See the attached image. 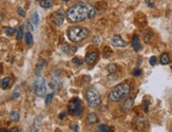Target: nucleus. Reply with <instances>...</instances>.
<instances>
[{
    "mask_svg": "<svg viewBox=\"0 0 172 132\" xmlns=\"http://www.w3.org/2000/svg\"><path fill=\"white\" fill-rule=\"evenodd\" d=\"M96 15V9L87 2H78L72 6L67 12V18L71 23L80 22L87 19H92Z\"/></svg>",
    "mask_w": 172,
    "mask_h": 132,
    "instance_id": "nucleus-1",
    "label": "nucleus"
},
{
    "mask_svg": "<svg viewBox=\"0 0 172 132\" xmlns=\"http://www.w3.org/2000/svg\"><path fill=\"white\" fill-rule=\"evenodd\" d=\"M131 88L127 82H122L118 84L111 92L109 93V100L112 103H117L124 99L130 94Z\"/></svg>",
    "mask_w": 172,
    "mask_h": 132,
    "instance_id": "nucleus-2",
    "label": "nucleus"
},
{
    "mask_svg": "<svg viewBox=\"0 0 172 132\" xmlns=\"http://www.w3.org/2000/svg\"><path fill=\"white\" fill-rule=\"evenodd\" d=\"M89 34V30L84 27H71L67 31L68 38L72 42H81L88 38Z\"/></svg>",
    "mask_w": 172,
    "mask_h": 132,
    "instance_id": "nucleus-3",
    "label": "nucleus"
},
{
    "mask_svg": "<svg viewBox=\"0 0 172 132\" xmlns=\"http://www.w3.org/2000/svg\"><path fill=\"white\" fill-rule=\"evenodd\" d=\"M86 99L88 105L91 108H96L101 105V97L99 95L98 91L95 88H90L86 93Z\"/></svg>",
    "mask_w": 172,
    "mask_h": 132,
    "instance_id": "nucleus-4",
    "label": "nucleus"
},
{
    "mask_svg": "<svg viewBox=\"0 0 172 132\" xmlns=\"http://www.w3.org/2000/svg\"><path fill=\"white\" fill-rule=\"evenodd\" d=\"M68 110L71 115L78 116L83 113V105H81V100L79 98L75 97L72 99L68 103Z\"/></svg>",
    "mask_w": 172,
    "mask_h": 132,
    "instance_id": "nucleus-5",
    "label": "nucleus"
},
{
    "mask_svg": "<svg viewBox=\"0 0 172 132\" xmlns=\"http://www.w3.org/2000/svg\"><path fill=\"white\" fill-rule=\"evenodd\" d=\"M34 92L37 96L43 97L47 94V86H45V81L42 77H37L34 81Z\"/></svg>",
    "mask_w": 172,
    "mask_h": 132,
    "instance_id": "nucleus-6",
    "label": "nucleus"
},
{
    "mask_svg": "<svg viewBox=\"0 0 172 132\" xmlns=\"http://www.w3.org/2000/svg\"><path fill=\"white\" fill-rule=\"evenodd\" d=\"M52 20L56 25H61L65 21V12L62 10H58V11L54 12L52 14Z\"/></svg>",
    "mask_w": 172,
    "mask_h": 132,
    "instance_id": "nucleus-7",
    "label": "nucleus"
},
{
    "mask_svg": "<svg viewBox=\"0 0 172 132\" xmlns=\"http://www.w3.org/2000/svg\"><path fill=\"white\" fill-rule=\"evenodd\" d=\"M111 43H112V46H116V48H125V46H127V42L118 35L113 36L111 38Z\"/></svg>",
    "mask_w": 172,
    "mask_h": 132,
    "instance_id": "nucleus-8",
    "label": "nucleus"
},
{
    "mask_svg": "<svg viewBox=\"0 0 172 132\" xmlns=\"http://www.w3.org/2000/svg\"><path fill=\"white\" fill-rule=\"evenodd\" d=\"M98 56L99 55H98V53H97V52H90V53L87 54L86 58H84V61H86V63L88 64L89 66H92V64H94L97 61Z\"/></svg>",
    "mask_w": 172,
    "mask_h": 132,
    "instance_id": "nucleus-9",
    "label": "nucleus"
},
{
    "mask_svg": "<svg viewBox=\"0 0 172 132\" xmlns=\"http://www.w3.org/2000/svg\"><path fill=\"white\" fill-rule=\"evenodd\" d=\"M132 48L134 49V51H140V49H142L140 37H138L137 35L133 36V38H132Z\"/></svg>",
    "mask_w": 172,
    "mask_h": 132,
    "instance_id": "nucleus-10",
    "label": "nucleus"
},
{
    "mask_svg": "<svg viewBox=\"0 0 172 132\" xmlns=\"http://www.w3.org/2000/svg\"><path fill=\"white\" fill-rule=\"evenodd\" d=\"M61 50L63 51V53L68 54V55H71V54L75 53L76 52V48L74 46V48H72L69 45H62L61 46Z\"/></svg>",
    "mask_w": 172,
    "mask_h": 132,
    "instance_id": "nucleus-11",
    "label": "nucleus"
},
{
    "mask_svg": "<svg viewBox=\"0 0 172 132\" xmlns=\"http://www.w3.org/2000/svg\"><path fill=\"white\" fill-rule=\"evenodd\" d=\"M87 121L90 125H93V124H96L98 121V116H97L95 113H90V114L87 116Z\"/></svg>",
    "mask_w": 172,
    "mask_h": 132,
    "instance_id": "nucleus-12",
    "label": "nucleus"
},
{
    "mask_svg": "<svg viewBox=\"0 0 172 132\" xmlns=\"http://www.w3.org/2000/svg\"><path fill=\"white\" fill-rule=\"evenodd\" d=\"M132 106H133V99H132V98H128V99L126 100V102H124V103H123L122 109L124 111H128V110H130L131 108H132Z\"/></svg>",
    "mask_w": 172,
    "mask_h": 132,
    "instance_id": "nucleus-13",
    "label": "nucleus"
},
{
    "mask_svg": "<svg viewBox=\"0 0 172 132\" xmlns=\"http://www.w3.org/2000/svg\"><path fill=\"white\" fill-rule=\"evenodd\" d=\"M53 6V0H41L40 1V7L43 9H49Z\"/></svg>",
    "mask_w": 172,
    "mask_h": 132,
    "instance_id": "nucleus-14",
    "label": "nucleus"
},
{
    "mask_svg": "<svg viewBox=\"0 0 172 132\" xmlns=\"http://www.w3.org/2000/svg\"><path fill=\"white\" fill-rule=\"evenodd\" d=\"M170 63V57L167 53H163L161 55V64H168Z\"/></svg>",
    "mask_w": 172,
    "mask_h": 132,
    "instance_id": "nucleus-15",
    "label": "nucleus"
},
{
    "mask_svg": "<svg viewBox=\"0 0 172 132\" xmlns=\"http://www.w3.org/2000/svg\"><path fill=\"white\" fill-rule=\"evenodd\" d=\"M97 130L98 132H113L112 129L107 125H99L97 127Z\"/></svg>",
    "mask_w": 172,
    "mask_h": 132,
    "instance_id": "nucleus-16",
    "label": "nucleus"
},
{
    "mask_svg": "<svg viewBox=\"0 0 172 132\" xmlns=\"http://www.w3.org/2000/svg\"><path fill=\"white\" fill-rule=\"evenodd\" d=\"M10 84H11V77H4L1 81V88L2 89H6L10 86Z\"/></svg>",
    "mask_w": 172,
    "mask_h": 132,
    "instance_id": "nucleus-17",
    "label": "nucleus"
},
{
    "mask_svg": "<svg viewBox=\"0 0 172 132\" xmlns=\"http://www.w3.org/2000/svg\"><path fill=\"white\" fill-rule=\"evenodd\" d=\"M24 38H25V42H27V45H29V46L33 45V36H32V34H31V32L25 33Z\"/></svg>",
    "mask_w": 172,
    "mask_h": 132,
    "instance_id": "nucleus-18",
    "label": "nucleus"
},
{
    "mask_svg": "<svg viewBox=\"0 0 172 132\" xmlns=\"http://www.w3.org/2000/svg\"><path fill=\"white\" fill-rule=\"evenodd\" d=\"M9 118H10V121H19V118H20V115H19V113L15 111V112H12L11 114H10Z\"/></svg>",
    "mask_w": 172,
    "mask_h": 132,
    "instance_id": "nucleus-19",
    "label": "nucleus"
},
{
    "mask_svg": "<svg viewBox=\"0 0 172 132\" xmlns=\"http://www.w3.org/2000/svg\"><path fill=\"white\" fill-rule=\"evenodd\" d=\"M4 31V33L7 35V36H12V35H14V34H16V30L15 29H13V28H9V27H6L3 29Z\"/></svg>",
    "mask_w": 172,
    "mask_h": 132,
    "instance_id": "nucleus-20",
    "label": "nucleus"
},
{
    "mask_svg": "<svg viewBox=\"0 0 172 132\" xmlns=\"http://www.w3.org/2000/svg\"><path fill=\"white\" fill-rule=\"evenodd\" d=\"M32 22L34 23V25H38V23H39V16H38V13H37V12H34V13H33Z\"/></svg>",
    "mask_w": 172,
    "mask_h": 132,
    "instance_id": "nucleus-21",
    "label": "nucleus"
},
{
    "mask_svg": "<svg viewBox=\"0 0 172 132\" xmlns=\"http://www.w3.org/2000/svg\"><path fill=\"white\" fill-rule=\"evenodd\" d=\"M24 36V25H20L19 30L17 31V34H16V39L20 40Z\"/></svg>",
    "mask_w": 172,
    "mask_h": 132,
    "instance_id": "nucleus-22",
    "label": "nucleus"
},
{
    "mask_svg": "<svg viewBox=\"0 0 172 132\" xmlns=\"http://www.w3.org/2000/svg\"><path fill=\"white\" fill-rule=\"evenodd\" d=\"M108 71L110 72V73H115V72L117 71V66L116 64H109L108 66Z\"/></svg>",
    "mask_w": 172,
    "mask_h": 132,
    "instance_id": "nucleus-23",
    "label": "nucleus"
},
{
    "mask_svg": "<svg viewBox=\"0 0 172 132\" xmlns=\"http://www.w3.org/2000/svg\"><path fill=\"white\" fill-rule=\"evenodd\" d=\"M72 61H73V64H77V66H81V64H84V59L80 57H74Z\"/></svg>",
    "mask_w": 172,
    "mask_h": 132,
    "instance_id": "nucleus-24",
    "label": "nucleus"
},
{
    "mask_svg": "<svg viewBox=\"0 0 172 132\" xmlns=\"http://www.w3.org/2000/svg\"><path fill=\"white\" fill-rule=\"evenodd\" d=\"M111 54H112L111 49L108 48V46H106V48H105V50H104V57H105V58L110 57V55H111Z\"/></svg>",
    "mask_w": 172,
    "mask_h": 132,
    "instance_id": "nucleus-25",
    "label": "nucleus"
},
{
    "mask_svg": "<svg viewBox=\"0 0 172 132\" xmlns=\"http://www.w3.org/2000/svg\"><path fill=\"white\" fill-rule=\"evenodd\" d=\"M43 66H45V61L40 60L39 63H38V64H37V69H36V74H39V72L41 71V69H42Z\"/></svg>",
    "mask_w": 172,
    "mask_h": 132,
    "instance_id": "nucleus-26",
    "label": "nucleus"
},
{
    "mask_svg": "<svg viewBox=\"0 0 172 132\" xmlns=\"http://www.w3.org/2000/svg\"><path fill=\"white\" fill-rule=\"evenodd\" d=\"M19 95H20V89H19V88H17V89L15 90L14 92H13L11 98H12V99H15V98L19 97Z\"/></svg>",
    "mask_w": 172,
    "mask_h": 132,
    "instance_id": "nucleus-27",
    "label": "nucleus"
},
{
    "mask_svg": "<svg viewBox=\"0 0 172 132\" xmlns=\"http://www.w3.org/2000/svg\"><path fill=\"white\" fill-rule=\"evenodd\" d=\"M53 96H54L53 93H50V94L47 95V97H45V105H49V103H51V100H52Z\"/></svg>",
    "mask_w": 172,
    "mask_h": 132,
    "instance_id": "nucleus-28",
    "label": "nucleus"
},
{
    "mask_svg": "<svg viewBox=\"0 0 172 132\" xmlns=\"http://www.w3.org/2000/svg\"><path fill=\"white\" fill-rule=\"evenodd\" d=\"M17 13L20 15V16L25 17V12H24V10L22 9V7H18V9H17Z\"/></svg>",
    "mask_w": 172,
    "mask_h": 132,
    "instance_id": "nucleus-29",
    "label": "nucleus"
},
{
    "mask_svg": "<svg viewBox=\"0 0 172 132\" xmlns=\"http://www.w3.org/2000/svg\"><path fill=\"white\" fill-rule=\"evenodd\" d=\"M140 74H142V71L140 70V68H135V70L133 71V75L134 76H140Z\"/></svg>",
    "mask_w": 172,
    "mask_h": 132,
    "instance_id": "nucleus-30",
    "label": "nucleus"
},
{
    "mask_svg": "<svg viewBox=\"0 0 172 132\" xmlns=\"http://www.w3.org/2000/svg\"><path fill=\"white\" fill-rule=\"evenodd\" d=\"M156 60H157V59H156V57H155V56H152V57L150 58V60H149V63H150V64H151V66H155V64H156Z\"/></svg>",
    "mask_w": 172,
    "mask_h": 132,
    "instance_id": "nucleus-31",
    "label": "nucleus"
},
{
    "mask_svg": "<svg viewBox=\"0 0 172 132\" xmlns=\"http://www.w3.org/2000/svg\"><path fill=\"white\" fill-rule=\"evenodd\" d=\"M66 116H67V113L66 112H61L60 114H59V118H60V120H63Z\"/></svg>",
    "mask_w": 172,
    "mask_h": 132,
    "instance_id": "nucleus-32",
    "label": "nucleus"
},
{
    "mask_svg": "<svg viewBox=\"0 0 172 132\" xmlns=\"http://www.w3.org/2000/svg\"><path fill=\"white\" fill-rule=\"evenodd\" d=\"M146 3H147L148 6H149V7H154V3H152V2H151L150 0H146Z\"/></svg>",
    "mask_w": 172,
    "mask_h": 132,
    "instance_id": "nucleus-33",
    "label": "nucleus"
},
{
    "mask_svg": "<svg viewBox=\"0 0 172 132\" xmlns=\"http://www.w3.org/2000/svg\"><path fill=\"white\" fill-rule=\"evenodd\" d=\"M93 43H94V45H98V43H99V38H94Z\"/></svg>",
    "mask_w": 172,
    "mask_h": 132,
    "instance_id": "nucleus-34",
    "label": "nucleus"
},
{
    "mask_svg": "<svg viewBox=\"0 0 172 132\" xmlns=\"http://www.w3.org/2000/svg\"><path fill=\"white\" fill-rule=\"evenodd\" d=\"M29 29H30L31 31L34 30V27H33V25H32V22H29Z\"/></svg>",
    "mask_w": 172,
    "mask_h": 132,
    "instance_id": "nucleus-35",
    "label": "nucleus"
},
{
    "mask_svg": "<svg viewBox=\"0 0 172 132\" xmlns=\"http://www.w3.org/2000/svg\"><path fill=\"white\" fill-rule=\"evenodd\" d=\"M0 132H7V130H6V129H3V128H2V129H0Z\"/></svg>",
    "mask_w": 172,
    "mask_h": 132,
    "instance_id": "nucleus-36",
    "label": "nucleus"
},
{
    "mask_svg": "<svg viewBox=\"0 0 172 132\" xmlns=\"http://www.w3.org/2000/svg\"><path fill=\"white\" fill-rule=\"evenodd\" d=\"M62 1H63V2H69L70 0H62Z\"/></svg>",
    "mask_w": 172,
    "mask_h": 132,
    "instance_id": "nucleus-37",
    "label": "nucleus"
},
{
    "mask_svg": "<svg viewBox=\"0 0 172 132\" xmlns=\"http://www.w3.org/2000/svg\"><path fill=\"white\" fill-rule=\"evenodd\" d=\"M37 1H39V0H37Z\"/></svg>",
    "mask_w": 172,
    "mask_h": 132,
    "instance_id": "nucleus-38",
    "label": "nucleus"
}]
</instances>
